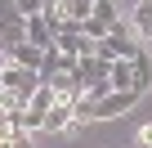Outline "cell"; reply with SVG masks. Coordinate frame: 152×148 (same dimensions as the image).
<instances>
[{
  "instance_id": "obj_1",
  "label": "cell",
  "mask_w": 152,
  "mask_h": 148,
  "mask_svg": "<svg viewBox=\"0 0 152 148\" xmlns=\"http://www.w3.org/2000/svg\"><path fill=\"white\" fill-rule=\"evenodd\" d=\"M99 54L116 63V58H139V54H143V45L134 40V32H130L125 23H116V27H112V32L99 40Z\"/></svg>"
},
{
  "instance_id": "obj_12",
  "label": "cell",
  "mask_w": 152,
  "mask_h": 148,
  "mask_svg": "<svg viewBox=\"0 0 152 148\" xmlns=\"http://www.w3.org/2000/svg\"><path fill=\"white\" fill-rule=\"evenodd\" d=\"M31 130H45V112H31V108H27V135H31Z\"/></svg>"
},
{
  "instance_id": "obj_9",
  "label": "cell",
  "mask_w": 152,
  "mask_h": 148,
  "mask_svg": "<svg viewBox=\"0 0 152 148\" xmlns=\"http://www.w3.org/2000/svg\"><path fill=\"white\" fill-rule=\"evenodd\" d=\"M54 103H58V90H54V85L45 81V85H40V90L31 94V103H27V108H31V112H49Z\"/></svg>"
},
{
  "instance_id": "obj_10",
  "label": "cell",
  "mask_w": 152,
  "mask_h": 148,
  "mask_svg": "<svg viewBox=\"0 0 152 148\" xmlns=\"http://www.w3.org/2000/svg\"><path fill=\"white\" fill-rule=\"evenodd\" d=\"M94 18H103L107 27H116V23H121V14H116V0H94Z\"/></svg>"
},
{
  "instance_id": "obj_2",
  "label": "cell",
  "mask_w": 152,
  "mask_h": 148,
  "mask_svg": "<svg viewBox=\"0 0 152 148\" xmlns=\"http://www.w3.org/2000/svg\"><path fill=\"white\" fill-rule=\"evenodd\" d=\"M0 85L5 90H14V94H23L27 103H31V94L45 85L40 81V72H31V67H18V63H5V72H0Z\"/></svg>"
},
{
  "instance_id": "obj_11",
  "label": "cell",
  "mask_w": 152,
  "mask_h": 148,
  "mask_svg": "<svg viewBox=\"0 0 152 148\" xmlns=\"http://www.w3.org/2000/svg\"><path fill=\"white\" fill-rule=\"evenodd\" d=\"M81 32H85V36H90V40H103V36H107V32H112V27H107V23H103V18H94V14H90V18H85V27H81Z\"/></svg>"
},
{
  "instance_id": "obj_14",
  "label": "cell",
  "mask_w": 152,
  "mask_h": 148,
  "mask_svg": "<svg viewBox=\"0 0 152 148\" xmlns=\"http://www.w3.org/2000/svg\"><path fill=\"white\" fill-rule=\"evenodd\" d=\"M5 63H9V58H5V54H0V72H5Z\"/></svg>"
},
{
  "instance_id": "obj_5",
  "label": "cell",
  "mask_w": 152,
  "mask_h": 148,
  "mask_svg": "<svg viewBox=\"0 0 152 148\" xmlns=\"http://www.w3.org/2000/svg\"><path fill=\"white\" fill-rule=\"evenodd\" d=\"M81 117H76V99H58L49 112H45V130H67V126H76Z\"/></svg>"
},
{
  "instance_id": "obj_13",
  "label": "cell",
  "mask_w": 152,
  "mask_h": 148,
  "mask_svg": "<svg viewBox=\"0 0 152 148\" xmlns=\"http://www.w3.org/2000/svg\"><path fill=\"white\" fill-rule=\"evenodd\" d=\"M139 144H143V148H152V126H143V130H139Z\"/></svg>"
},
{
  "instance_id": "obj_6",
  "label": "cell",
  "mask_w": 152,
  "mask_h": 148,
  "mask_svg": "<svg viewBox=\"0 0 152 148\" xmlns=\"http://www.w3.org/2000/svg\"><path fill=\"white\" fill-rule=\"evenodd\" d=\"M27 40L31 45H40V49H54V27H49V18L45 14H36V18H27Z\"/></svg>"
},
{
  "instance_id": "obj_8",
  "label": "cell",
  "mask_w": 152,
  "mask_h": 148,
  "mask_svg": "<svg viewBox=\"0 0 152 148\" xmlns=\"http://www.w3.org/2000/svg\"><path fill=\"white\" fill-rule=\"evenodd\" d=\"M134 32L143 40H152V0H139L134 5Z\"/></svg>"
},
{
  "instance_id": "obj_4",
  "label": "cell",
  "mask_w": 152,
  "mask_h": 148,
  "mask_svg": "<svg viewBox=\"0 0 152 148\" xmlns=\"http://www.w3.org/2000/svg\"><path fill=\"white\" fill-rule=\"evenodd\" d=\"M107 72H112V58H103V54H90V58H76V81H81V85H94V81H107Z\"/></svg>"
},
{
  "instance_id": "obj_7",
  "label": "cell",
  "mask_w": 152,
  "mask_h": 148,
  "mask_svg": "<svg viewBox=\"0 0 152 148\" xmlns=\"http://www.w3.org/2000/svg\"><path fill=\"white\" fill-rule=\"evenodd\" d=\"M9 63H18V67H31V72H40V63H45V49L40 45H31V40H23L14 54H9Z\"/></svg>"
},
{
  "instance_id": "obj_3",
  "label": "cell",
  "mask_w": 152,
  "mask_h": 148,
  "mask_svg": "<svg viewBox=\"0 0 152 148\" xmlns=\"http://www.w3.org/2000/svg\"><path fill=\"white\" fill-rule=\"evenodd\" d=\"M134 90H112V94H103L99 103H94V121H107V117H121V112H130L134 108Z\"/></svg>"
}]
</instances>
